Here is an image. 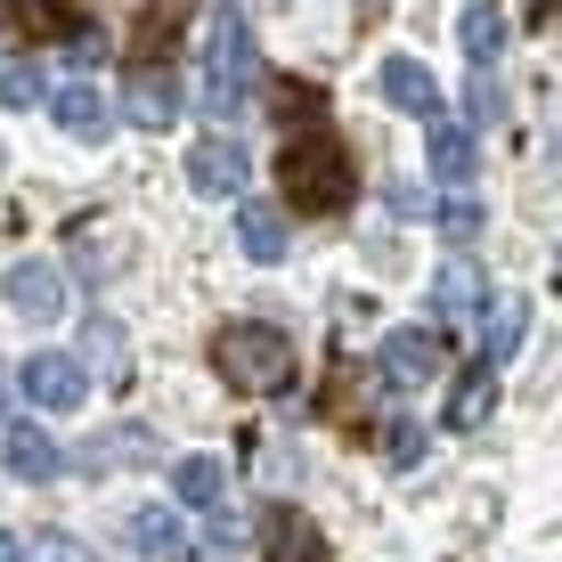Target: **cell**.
Instances as JSON below:
<instances>
[{"instance_id": "cell-1", "label": "cell", "mask_w": 562, "mask_h": 562, "mask_svg": "<svg viewBox=\"0 0 562 562\" xmlns=\"http://www.w3.org/2000/svg\"><path fill=\"white\" fill-rule=\"evenodd\" d=\"M278 180H285V204L310 212V221H326V212H342L359 196V164H351V147H342L326 123H310V131L294 123V131H285Z\"/></svg>"}, {"instance_id": "cell-2", "label": "cell", "mask_w": 562, "mask_h": 562, "mask_svg": "<svg viewBox=\"0 0 562 562\" xmlns=\"http://www.w3.org/2000/svg\"><path fill=\"white\" fill-rule=\"evenodd\" d=\"M212 375L237 383V392L278 400L285 383H294V342H285L278 326H261V318H237V326H221V335H212Z\"/></svg>"}, {"instance_id": "cell-3", "label": "cell", "mask_w": 562, "mask_h": 562, "mask_svg": "<svg viewBox=\"0 0 562 562\" xmlns=\"http://www.w3.org/2000/svg\"><path fill=\"white\" fill-rule=\"evenodd\" d=\"M261 82V57H254V33H245L237 9L212 16V49H204V114H245V99H254Z\"/></svg>"}, {"instance_id": "cell-4", "label": "cell", "mask_w": 562, "mask_h": 562, "mask_svg": "<svg viewBox=\"0 0 562 562\" xmlns=\"http://www.w3.org/2000/svg\"><path fill=\"white\" fill-rule=\"evenodd\" d=\"M16 383H25V400H33V408H49V416H74L90 400L82 359H66V351H33L25 367H16Z\"/></svg>"}, {"instance_id": "cell-5", "label": "cell", "mask_w": 562, "mask_h": 562, "mask_svg": "<svg viewBox=\"0 0 562 562\" xmlns=\"http://www.w3.org/2000/svg\"><path fill=\"white\" fill-rule=\"evenodd\" d=\"M123 114L139 131H171V123H180V82H171L164 57H139V66L123 74Z\"/></svg>"}, {"instance_id": "cell-6", "label": "cell", "mask_w": 562, "mask_h": 562, "mask_svg": "<svg viewBox=\"0 0 562 562\" xmlns=\"http://www.w3.org/2000/svg\"><path fill=\"white\" fill-rule=\"evenodd\" d=\"M383 375H392V392H424V383L449 375V359H440V335H424V326H400V335H383Z\"/></svg>"}, {"instance_id": "cell-7", "label": "cell", "mask_w": 562, "mask_h": 562, "mask_svg": "<svg viewBox=\"0 0 562 562\" xmlns=\"http://www.w3.org/2000/svg\"><path fill=\"white\" fill-rule=\"evenodd\" d=\"M424 155H432V180H440V188H473V171H481L473 123H457V114H432V131H424Z\"/></svg>"}, {"instance_id": "cell-8", "label": "cell", "mask_w": 562, "mask_h": 562, "mask_svg": "<svg viewBox=\"0 0 562 562\" xmlns=\"http://www.w3.org/2000/svg\"><path fill=\"white\" fill-rule=\"evenodd\" d=\"M261 562H326V538L302 506H269L261 514Z\"/></svg>"}, {"instance_id": "cell-9", "label": "cell", "mask_w": 562, "mask_h": 562, "mask_svg": "<svg viewBox=\"0 0 562 562\" xmlns=\"http://www.w3.org/2000/svg\"><path fill=\"white\" fill-rule=\"evenodd\" d=\"M0 294H9L16 318H33V326H42V318H57V310H66V278H57L49 261H16L9 278H0Z\"/></svg>"}, {"instance_id": "cell-10", "label": "cell", "mask_w": 562, "mask_h": 562, "mask_svg": "<svg viewBox=\"0 0 562 562\" xmlns=\"http://www.w3.org/2000/svg\"><path fill=\"white\" fill-rule=\"evenodd\" d=\"M0 16H9L25 42H74V33L90 25L82 0H0Z\"/></svg>"}, {"instance_id": "cell-11", "label": "cell", "mask_w": 562, "mask_h": 562, "mask_svg": "<svg viewBox=\"0 0 562 562\" xmlns=\"http://www.w3.org/2000/svg\"><path fill=\"white\" fill-rule=\"evenodd\" d=\"M481 302H490V278H481L473 261H440V278H432V310H440V326H473L481 318Z\"/></svg>"}, {"instance_id": "cell-12", "label": "cell", "mask_w": 562, "mask_h": 562, "mask_svg": "<svg viewBox=\"0 0 562 562\" xmlns=\"http://www.w3.org/2000/svg\"><path fill=\"white\" fill-rule=\"evenodd\" d=\"M188 180H196V196H245V147L237 139H196L188 147Z\"/></svg>"}, {"instance_id": "cell-13", "label": "cell", "mask_w": 562, "mask_h": 562, "mask_svg": "<svg viewBox=\"0 0 562 562\" xmlns=\"http://www.w3.org/2000/svg\"><path fill=\"white\" fill-rule=\"evenodd\" d=\"M490 408H497V375H490V359H473L457 375V392H449V408H440V424L449 432H481L490 424Z\"/></svg>"}, {"instance_id": "cell-14", "label": "cell", "mask_w": 562, "mask_h": 562, "mask_svg": "<svg viewBox=\"0 0 562 562\" xmlns=\"http://www.w3.org/2000/svg\"><path fill=\"white\" fill-rule=\"evenodd\" d=\"M237 245H245V261L278 269V261H285V212H278V204H254V196H245V204H237Z\"/></svg>"}, {"instance_id": "cell-15", "label": "cell", "mask_w": 562, "mask_h": 562, "mask_svg": "<svg viewBox=\"0 0 562 562\" xmlns=\"http://www.w3.org/2000/svg\"><path fill=\"white\" fill-rule=\"evenodd\" d=\"M9 473L16 481H57L66 473V449H57L42 424H9Z\"/></svg>"}, {"instance_id": "cell-16", "label": "cell", "mask_w": 562, "mask_h": 562, "mask_svg": "<svg viewBox=\"0 0 562 562\" xmlns=\"http://www.w3.org/2000/svg\"><path fill=\"white\" fill-rule=\"evenodd\" d=\"M473 326H481V359L497 367V359H514V351H521V335H530V310L506 294V302H481V318H473Z\"/></svg>"}, {"instance_id": "cell-17", "label": "cell", "mask_w": 562, "mask_h": 562, "mask_svg": "<svg viewBox=\"0 0 562 562\" xmlns=\"http://www.w3.org/2000/svg\"><path fill=\"white\" fill-rule=\"evenodd\" d=\"M171 490H180L188 514H221L228 473H221V457H180V464H171Z\"/></svg>"}, {"instance_id": "cell-18", "label": "cell", "mask_w": 562, "mask_h": 562, "mask_svg": "<svg viewBox=\"0 0 562 562\" xmlns=\"http://www.w3.org/2000/svg\"><path fill=\"white\" fill-rule=\"evenodd\" d=\"M383 99L400 114H440V82L416 66V57H392V66H383Z\"/></svg>"}, {"instance_id": "cell-19", "label": "cell", "mask_w": 562, "mask_h": 562, "mask_svg": "<svg viewBox=\"0 0 562 562\" xmlns=\"http://www.w3.org/2000/svg\"><path fill=\"white\" fill-rule=\"evenodd\" d=\"M49 114H57V131H74V139H106V99L90 82H66L49 99Z\"/></svg>"}, {"instance_id": "cell-20", "label": "cell", "mask_w": 562, "mask_h": 562, "mask_svg": "<svg viewBox=\"0 0 562 562\" xmlns=\"http://www.w3.org/2000/svg\"><path fill=\"white\" fill-rule=\"evenodd\" d=\"M457 42H464L473 66H497V49H506V9H497V0H473L464 25H457Z\"/></svg>"}, {"instance_id": "cell-21", "label": "cell", "mask_w": 562, "mask_h": 562, "mask_svg": "<svg viewBox=\"0 0 562 562\" xmlns=\"http://www.w3.org/2000/svg\"><path fill=\"white\" fill-rule=\"evenodd\" d=\"M131 547H139V554H180V547H188V538H180V514H171V506L131 514Z\"/></svg>"}, {"instance_id": "cell-22", "label": "cell", "mask_w": 562, "mask_h": 562, "mask_svg": "<svg viewBox=\"0 0 562 562\" xmlns=\"http://www.w3.org/2000/svg\"><path fill=\"white\" fill-rule=\"evenodd\" d=\"M147 457H155V449H147V432H139V424H114V432H106L82 464H90V473H114V464H147Z\"/></svg>"}, {"instance_id": "cell-23", "label": "cell", "mask_w": 562, "mask_h": 562, "mask_svg": "<svg viewBox=\"0 0 562 562\" xmlns=\"http://www.w3.org/2000/svg\"><path fill=\"white\" fill-rule=\"evenodd\" d=\"M464 123H473V131L506 123V90H497V74H490V66H473V90H464Z\"/></svg>"}, {"instance_id": "cell-24", "label": "cell", "mask_w": 562, "mask_h": 562, "mask_svg": "<svg viewBox=\"0 0 562 562\" xmlns=\"http://www.w3.org/2000/svg\"><path fill=\"white\" fill-rule=\"evenodd\" d=\"M432 221H440V237H457V245H473V237H481V204L464 196V188H449V196H440Z\"/></svg>"}, {"instance_id": "cell-25", "label": "cell", "mask_w": 562, "mask_h": 562, "mask_svg": "<svg viewBox=\"0 0 562 562\" xmlns=\"http://www.w3.org/2000/svg\"><path fill=\"white\" fill-rule=\"evenodd\" d=\"M269 106H278V123L285 131H294V123H318V90H310V82H278V90H269Z\"/></svg>"}, {"instance_id": "cell-26", "label": "cell", "mask_w": 562, "mask_h": 562, "mask_svg": "<svg viewBox=\"0 0 562 562\" xmlns=\"http://www.w3.org/2000/svg\"><path fill=\"white\" fill-rule=\"evenodd\" d=\"M42 99V66H33V57H9V66H0V106H33Z\"/></svg>"}, {"instance_id": "cell-27", "label": "cell", "mask_w": 562, "mask_h": 562, "mask_svg": "<svg viewBox=\"0 0 562 562\" xmlns=\"http://www.w3.org/2000/svg\"><path fill=\"white\" fill-rule=\"evenodd\" d=\"M90 359L106 367V383H123V367H131V342H123V335H114V326L99 318V326H90Z\"/></svg>"}, {"instance_id": "cell-28", "label": "cell", "mask_w": 562, "mask_h": 562, "mask_svg": "<svg viewBox=\"0 0 562 562\" xmlns=\"http://www.w3.org/2000/svg\"><path fill=\"white\" fill-rule=\"evenodd\" d=\"M416 457H424V424H392V432H383V464H400V473H408Z\"/></svg>"}, {"instance_id": "cell-29", "label": "cell", "mask_w": 562, "mask_h": 562, "mask_svg": "<svg viewBox=\"0 0 562 562\" xmlns=\"http://www.w3.org/2000/svg\"><path fill=\"white\" fill-rule=\"evenodd\" d=\"M383 204H392V212H424V196H416L408 180H392V188H383Z\"/></svg>"}, {"instance_id": "cell-30", "label": "cell", "mask_w": 562, "mask_h": 562, "mask_svg": "<svg viewBox=\"0 0 562 562\" xmlns=\"http://www.w3.org/2000/svg\"><path fill=\"white\" fill-rule=\"evenodd\" d=\"M0 562H25V547H16V538H9V530H0Z\"/></svg>"}]
</instances>
